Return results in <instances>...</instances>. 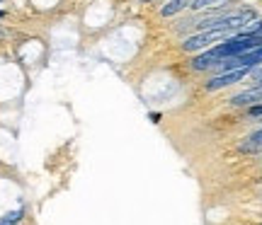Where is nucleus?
Here are the masks:
<instances>
[{
  "mask_svg": "<svg viewBox=\"0 0 262 225\" xmlns=\"http://www.w3.org/2000/svg\"><path fill=\"white\" fill-rule=\"evenodd\" d=\"M231 0H189V10H216Z\"/></svg>",
  "mask_w": 262,
  "mask_h": 225,
  "instance_id": "6",
  "label": "nucleus"
},
{
  "mask_svg": "<svg viewBox=\"0 0 262 225\" xmlns=\"http://www.w3.org/2000/svg\"><path fill=\"white\" fill-rule=\"evenodd\" d=\"M228 37H233V34H231V32H224V29H204V32H196V34L185 39L182 48H185L187 54H196V51H206V48L221 44V41Z\"/></svg>",
  "mask_w": 262,
  "mask_h": 225,
  "instance_id": "1",
  "label": "nucleus"
},
{
  "mask_svg": "<svg viewBox=\"0 0 262 225\" xmlns=\"http://www.w3.org/2000/svg\"><path fill=\"white\" fill-rule=\"evenodd\" d=\"M250 70L253 68H235V70H226V73H216L209 83L204 85L209 92H216V90H224V87H228V85H235L241 83L243 78H248L250 75Z\"/></svg>",
  "mask_w": 262,
  "mask_h": 225,
  "instance_id": "2",
  "label": "nucleus"
},
{
  "mask_svg": "<svg viewBox=\"0 0 262 225\" xmlns=\"http://www.w3.org/2000/svg\"><path fill=\"white\" fill-rule=\"evenodd\" d=\"M257 150H262V129L250 133V136L241 143V153H257Z\"/></svg>",
  "mask_w": 262,
  "mask_h": 225,
  "instance_id": "5",
  "label": "nucleus"
},
{
  "mask_svg": "<svg viewBox=\"0 0 262 225\" xmlns=\"http://www.w3.org/2000/svg\"><path fill=\"white\" fill-rule=\"evenodd\" d=\"M19 218H22V208H17V211H10V213H5V216L0 218V225H17Z\"/></svg>",
  "mask_w": 262,
  "mask_h": 225,
  "instance_id": "8",
  "label": "nucleus"
},
{
  "mask_svg": "<svg viewBox=\"0 0 262 225\" xmlns=\"http://www.w3.org/2000/svg\"><path fill=\"white\" fill-rule=\"evenodd\" d=\"M185 8H189V0H165V5L160 8V15L163 17H172V15L182 12Z\"/></svg>",
  "mask_w": 262,
  "mask_h": 225,
  "instance_id": "4",
  "label": "nucleus"
},
{
  "mask_svg": "<svg viewBox=\"0 0 262 225\" xmlns=\"http://www.w3.org/2000/svg\"><path fill=\"white\" fill-rule=\"evenodd\" d=\"M260 102H262V87L255 85L250 90L235 94L233 99H231V107H253V104H260Z\"/></svg>",
  "mask_w": 262,
  "mask_h": 225,
  "instance_id": "3",
  "label": "nucleus"
},
{
  "mask_svg": "<svg viewBox=\"0 0 262 225\" xmlns=\"http://www.w3.org/2000/svg\"><path fill=\"white\" fill-rule=\"evenodd\" d=\"M250 78H253L255 83H262V63H260V66H255L253 70H250Z\"/></svg>",
  "mask_w": 262,
  "mask_h": 225,
  "instance_id": "9",
  "label": "nucleus"
},
{
  "mask_svg": "<svg viewBox=\"0 0 262 225\" xmlns=\"http://www.w3.org/2000/svg\"><path fill=\"white\" fill-rule=\"evenodd\" d=\"M0 3H3V0H0Z\"/></svg>",
  "mask_w": 262,
  "mask_h": 225,
  "instance_id": "10",
  "label": "nucleus"
},
{
  "mask_svg": "<svg viewBox=\"0 0 262 225\" xmlns=\"http://www.w3.org/2000/svg\"><path fill=\"white\" fill-rule=\"evenodd\" d=\"M238 34H262V19L260 17L250 19L248 24H243V27L238 29Z\"/></svg>",
  "mask_w": 262,
  "mask_h": 225,
  "instance_id": "7",
  "label": "nucleus"
}]
</instances>
